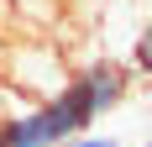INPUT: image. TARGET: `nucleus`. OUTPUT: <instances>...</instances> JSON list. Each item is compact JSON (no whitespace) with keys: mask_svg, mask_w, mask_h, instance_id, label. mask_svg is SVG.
Returning <instances> with one entry per match:
<instances>
[{"mask_svg":"<svg viewBox=\"0 0 152 147\" xmlns=\"http://www.w3.org/2000/svg\"><path fill=\"white\" fill-rule=\"evenodd\" d=\"M5 84L16 89V95H26L31 105L37 100H53L63 84H68V68H63V53L53 42H42V37H26V42H16L11 53H5Z\"/></svg>","mask_w":152,"mask_h":147,"instance_id":"obj_1","label":"nucleus"},{"mask_svg":"<svg viewBox=\"0 0 152 147\" xmlns=\"http://www.w3.org/2000/svg\"><path fill=\"white\" fill-rule=\"evenodd\" d=\"M131 68L152 79V21H147V26L137 32V47H131Z\"/></svg>","mask_w":152,"mask_h":147,"instance_id":"obj_2","label":"nucleus"},{"mask_svg":"<svg viewBox=\"0 0 152 147\" xmlns=\"http://www.w3.org/2000/svg\"><path fill=\"white\" fill-rule=\"evenodd\" d=\"M147 147H152V142H147Z\"/></svg>","mask_w":152,"mask_h":147,"instance_id":"obj_4","label":"nucleus"},{"mask_svg":"<svg viewBox=\"0 0 152 147\" xmlns=\"http://www.w3.org/2000/svg\"><path fill=\"white\" fill-rule=\"evenodd\" d=\"M58 147H115V137H105V132H84V137H68V142H58Z\"/></svg>","mask_w":152,"mask_h":147,"instance_id":"obj_3","label":"nucleus"}]
</instances>
